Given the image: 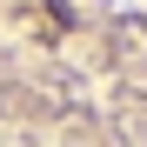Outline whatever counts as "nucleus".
Returning <instances> with one entry per match:
<instances>
[{
    "instance_id": "nucleus-1",
    "label": "nucleus",
    "mask_w": 147,
    "mask_h": 147,
    "mask_svg": "<svg viewBox=\"0 0 147 147\" xmlns=\"http://www.w3.org/2000/svg\"><path fill=\"white\" fill-rule=\"evenodd\" d=\"M0 134L147 147V0H0Z\"/></svg>"
}]
</instances>
